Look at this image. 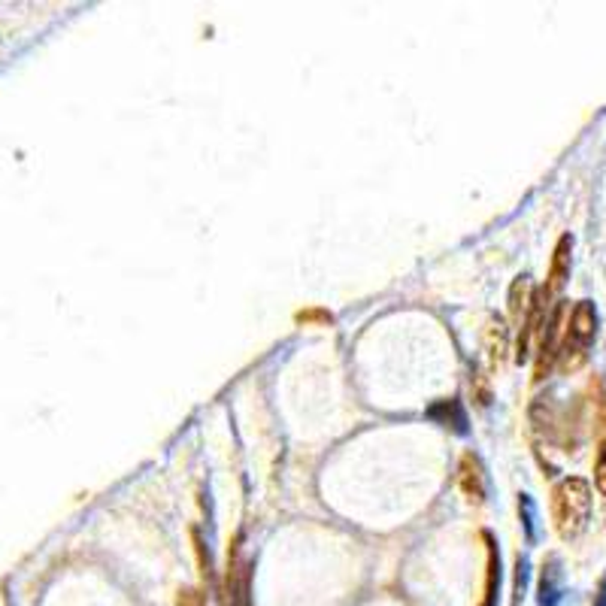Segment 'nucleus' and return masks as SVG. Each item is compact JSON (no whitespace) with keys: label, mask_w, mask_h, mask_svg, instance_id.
Returning <instances> with one entry per match:
<instances>
[{"label":"nucleus","mask_w":606,"mask_h":606,"mask_svg":"<svg viewBox=\"0 0 606 606\" xmlns=\"http://www.w3.org/2000/svg\"><path fill=\"white\" fill-rule=\"evenodd\" d=\"M497 585H500V558L495 555V546H488V582H486V603L482 606H495Z\"/></svg>","instance_id":"6"},{"label":"nucleus","mask_w":606,"mask_h":606,"mask_svg":"<svg viewBox=\"0 0 606 606\" xmlns=\"http://www.w3.org/2000/svg\"><path fill=\"white\" fill-rule=\"evenodd\" d=\"M591 518V486L582 476H567L552 488V522L561 539H576Z\"/></svg>","instance_id":"1"},{"label":"nucleus","mask_w":606,"mask_h":606,"mask_svg":"<svg viewBox=\"0 0 606 606\" xmlns=\"http://www.w3.org/2000/svg\"><path fill=\"white\" fill-rule=\"evenodd\" d=\"M570 255H573V236L564 234L552 252V264H549V277L543 286V298L549 303H558V295H561V288L570 279Z\"/></svg>","instance_id":"3"},{"label":"nucleus","mask_w":606,"mask_h":606,"mask_svg":"<svg viewBox=\"0 0 606 606\" xmlns=\"http://www.w3.org/2000/svg\"><path fill=\"white\" fill-rule=\"evenodd\" d=\"M530 300H534V295H530V282H528V277H518L513 282V288H509V316H513L518 328H522V321L528 319Z\"/></svg>","instance_id":"5"},{"label":"nucleus","mask_w":606,"mask_h":606,"mask_svg":"<svg viewBox=\"0 0 606 606\" xmlns=\"http://www.w3.org/2000/svg\"><path fill=\"white\" fill-rule=\"evenodd\" d=\"M594 606H606V580L601 585V598H598V603H594Z\"/></svg>","instance_id":"10"},{"label":"nucleus","mask_w":606,"mask_h":606,"mask_svg":"<svg viewBox=\"0 0 606 606\" xmlns=\"http://www.w3.org/2000/svg\"><path fill=\"white\" fill-rule=\"evenodd\" d=\"M594 486L598 491L606 497V437L601 440V449H598V464H594Z\"/></svg>","instance_id":"8"},{"label":"nucleus","mask_w":606,"mask_h":606,"mask_svg":"<svg viewBox=\"0 0 606 606\" xmlns=\"http://www.w3.org/2000/svg\"><path fill=\"white\" fill-rule=\"evenodd\" d=\"M488 349H491V361L500 367L504 361V352H507V330L500 321H491L488 325Z\"/></svg>","instance_id":"7"},{"label":"nucleus","mask_w":606,"mask_h":606,"mask_svg":"<svg viewBox=\"0 0 606 606\" xmlns=\"http://www.w3.org/2000/svg\"><path fill=\"white\" fill-rule=\"evenodd\" d=\"M461 488L464 495H467V500H482V495H486V476H482V464L476 454H464L461 458Z\"/></svg>","instance_id":"4"},{"label":"nucleus","mask_w":606,"mask_h":606,"mask_svg":"<svg viewBox=\"0 0 606 606\" xmlns=\"http://www.w3.org/2000/svg\"><path fill=\"white\" fill-rule=\"evenodd\" d=\"M598 337V309L591 300H580L570 309V319L561 330V349H558V361L564 373H576L589 361V349Z\"/></svg>","instance_id":"2"},{"label":"nucleus","mask_w":606,"mask_h":606,"mask_svg":"<svg viewBox=\"0 0 606 606\" xmlns=\"http://www.w3.org/2000/svg\"><path fill=\"white\" fill-rule=\"evenodd\" d=\"M176 606H206V603H204V594H201V591L185 589V591H179Z\"/></svg>","instance_id":"9"}]
</instances>
